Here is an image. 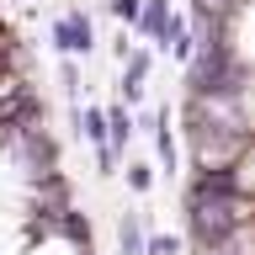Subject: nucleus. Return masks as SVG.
I'll use <instances>...</instances> for the list:
<instances>
[{
  "mask_svg": "<svg viewBox=\"0 0 255 255\" xmlns=\"http://www.w3.org/2000/svg\"><path fill=\"white\" fill-rule=\"evenodd\" d=\"M107 5H112V16H117V21H128V27H133V21H138V11H143L138 0H107Z\"/></svg>",
  "mask_w": 255,
  "mask_h": 255,
  "instance_id": "8",
  "label": "nucleus"
},
{
  "mask_svg": "<svg viewBox=\"0 0 255 255\" xmlns=\"http://www.w3.org/2000/svg\"><path fill=\"white\" fill-rule=\"evenodd\" d=\"M53 48H59L64 59H80V53H91V48H96V27H91V16L80 11V5L53 21Z\"/></svg>",
  "mask_w": 255,
  "mask_h": 255,
  "instance_id": "1",
  "label": "nucleus"
},
{
  "mask_svg": "<svg viewBox=\"0 0 255 255\" xmlns=\"http://www.w3.org/2000/svg\"><path fill=\"white\" fill-rule=\"evenodd\" d=\"M128 138H133V117H128L123 107H112L107 112V143H112V154H123Z\"/></svg>",
  "mask_w": 255,
  "mask_h": 255,
  "instance_id": "5",
  "label": "nucleus"
},
{
  "mask_svg": "<svg viewBox=\"0 0 255 255\" xmlns=\"http://www.w3.org/2000/svg\"><path fill=\"white\" fill-rule=\"evenodd\" d=\"M128 181H133V191H149V186H154V170H149V165H133Z\"/></svg>",
  "mask_w": 255,
  "mask_h": 255,
  "instance_id": "9",
  "label": "nucleus"
},
{
  "mask_svg": "<svg viewBox=\"0 0 255 255\" xmlns=\"http://www.w3.org/2000/svg\"><path fill=\"white\" fill-rule=\"evenodd\" d=\"M143 80H149V48H128V59H123V96L128 101L143 96Z\"/></svg>",
  "mask_w": 255,
  "mask_h": 255,
  "instance_id": "2",
  "label": "nucleus"
},
{
  "mask_svg": "<svg viewBox=\"0 0 255 255\" xmlns=\"http://www.w3.org/2000/svg\"><path fill=\"white\" fill-rule=\"evenodd\" d=\"M165 21H170V0H149V5L138 11V21H133V27H138L143 37H154V43H159V32H165Z\"/></svg>",
  "mask_w": 255,
  "mask_h": 255,
  "instance_id": "3",
  "label": "nucleus"
},
{
  "mask_svg": "<svg viewBox=\"0 0 255 255\" xmlns=\"http://www.w3.org/2000/svg\"><path fill=\"white\" fill-rule=\"evenodd\" d=\"M117 245H123V255H143V223L133 218V213L117 223Z\"/></svg>",
  "mask_w": 255,
  "mask_h": 255,
  "instance_id": "6",
  "label": "nucleus"
},
{
  "mask_svg": "<svg viewBox=\"0 0 255 255\" xmlns=\"http://www.w3.org/2000/svg\"><path fill=\"white\" fill-rule=\"evenodd\" d=\"M149 123H154V149H159V165H165V170H175V138H170V112H154Z\"/></svg>",
  "mask_w": 255,
  "mask_h": 255,
  "instance_id": "4",
  "label": "nucleus"
},
{
  "mask_svg": "<svg viewBox=\"0 0 255 255\" xmlns=\"http://www.w3.org/2000/svg\"><path fill=\"white\" fill-rule=\"evenodd\" d=\"M59 80H64V96H69V101H80V64H75V59L59 64Z\"/></svg>",
  "mask_w": 255,
  "mask_h": 255,
  "instance_id": "7",
  "label": "nucleus"
}]
</instances>
